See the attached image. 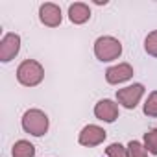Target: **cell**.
Wrapping results in <instances>:
<instances>
[{
    "mask_svg": "<svg viewBox=\"0 0 157 157\" xmlns=\"http://www.w3.org/2000/svg\"><path fill=\"white\" fill-rule=\"evenodd\" d=\"M21 124H22V129L26 133H30L32 137H43V135H46V131L50 128V118L43 109L32 107V109L24 111Z\"/></svg>",
    "mask_w": 157,
    "mask_h": 157,
    "instance_id": "1",
    "label": "cell"
},
{
    "mask_svg": "<svg viewBox=\"0 0 157 157\" xmlns=\"http://www.w3.org/2000/svg\"><path fill=\"white\" fill-rule=\"evenodd\" d=\"M44 80V67L37 59H24L17 67V82L24 87H37Z\"/></svg>",
    "mask_w": 157,
    "mask_h": 157,
    "instance_id": "2",
    "label": "cell"
},
{
    "mask_svg": "<svg viewBox=\"0 0 157 157\" xmlns=\"http://www.w3.org/2000/svg\"><path fill=\"white\" fill-rule=\"evenodd\" d=\"M94 56L102 63L115 61L122 56V43L113 35H102L94 41Z\"/></svg>",
    "mask_w": 157,
    "mask_h": 157,
    "instance_id": "3",
    "label": "cell"
},
{
    "mask_svg": "<svg viewBox=\"0 0 157 157\" xmlns=\"http://www.w3.org/2000/svg\"><path fill=\"white\" fill-rule=\"evenodd\" d=\"M144 85L142 83H133V85H128V87H122L117 91V104L122 105L124 109H135L142 96H144Z\"/></svg>",
    "mask_w": 157,
    "mask_h": 157,
    "instance_id": "4",
    "label": "cell"
},
{
    "mask_svg": "<svg viewBox=\"0 0 157 157\" xmlns=\"http://www.w3.org/2000/svg\"><path fill=\"white\" fill-rule=\"evenodd\" d=\"M107 139V131L102 128V126H96V124H87L82 128L80 135H78V142L85 148H94V146H100L104 140Z\"/></svg>",
    "mask_w": 157,
    "mask_h": 157,
    "instance_id": "5",
    "label": "cell"
},
{
    "mask_svg": "<svg viewBox=\"0 0 157 157\" xmlns=\"http://www.w3.org/2000/svg\"><path fill=\"white\" fill-rule=\"evenodd\" d=\"M19 52H21V35L13 32L4 33V37L0 39V61L10 63L19 56Z\"/></svg>",
    "mask_w": 157,
    "mask_h": 157,
    "instance_id": "6",
    "label": "cell"
},
{
    "mask_svg": "<svg viewBox=\"0 0 157 157\" xmlns=\"http://www.w3.org/2000/svg\"><path fill=\"white\" fill-rule=\"evenodd\" d=\"M133 67L129 63H118V65H113L105 70V82L109 85H120V83H126L133 78Z\"/></svg>",
    "mask_w": 157,
    "mask_h": 157,
    "instance_id": "7",
    "label": "cell"
},
{
    "mask_svg": "<svg viewBox=\"0 0 157 157\" xmlns=\"http://www.w3.org/2000/svg\"><path fill=\"white\" fill-rule=\"evenodd\" d=\"M39 21L41 24L48 26V28H57L63 21V13H61V8L54 2H44L41 4L39 8Z\"/></svg>",
    "mask_w": 157,
    "mask_h": 157,
    "instance_id": "8",
    "label": "cell"
},
{
    "mask_svg": "<svg viewBox=\"0 0 157 157\" xmlns=\"http://www.w3.org/2000/svg\"><path fill=\"white\" fill-rule=\"evenodd\" d=\"M94 117L105 124H113L118 118V104L115 100L104 98L94 105Z\"/></svg>",
    "mask_w": 157,
    "mask_h": 157,
    "instance_id": "9",
    "label": "cell"
},
{
    "mask_svg": "<svg viewBox=\"0 0 157 157\" xmlns=\"http://www.w3.org/2000/svg\"><path fill=\"white\" fill-rule=\"evenodd\" d=\"M68 19L72 24H85L91 19V8L85 2H74L68 6Z\"/></svg>",
    "mask_w": 157,
    "mask_h": 157,
    "instance_id": "10",
    "label": "cell"
},
{
    "mask_svg": "<svg viewBox=\"0 0 157 157\" xmlns=\"http://www.w3.org/2000/svg\"><path fill=\"white\" fill-rule=\"evenodd\" d=\"M11 157H35V146L30 140H17L11 148Z\"/></svg>",
    "mask_w": 157,
    "mask_h": 157,
    "instance_id": "11",
    "label": "cell"
},
{
    "mask_svg": "<svg viewBox=\"0 0 157 157\" xmlns=\"http://www.w3.org/2000/svg\"><path fill=\"white\" fill-rule=\"evenodd\" d=\"M142 113L150 118H157V91H151L142 104Z\"/></svg>",
    "mask_w": 157,
    "mask_h": 157,
    "instance_id": "12",
    "label": "cell"
},
{
    "mask_svg": "<svg viewBox=\"0 0 157 157\" xmlns=\"http://www.w3.org/2000/svg\"><path fill=\"white\" fill-rule=\"evenodd\" d=\"M144 148L148 150V153L157 155V128H151L144 133V140H142Z\"/></svg>",
    "mask_w": 157,
    "mask_h": 157,
    "instance_id": "13",
    "label": "cell"
},
{
    "mask_svg": "<svg viewBox=\"0 0 157 157\" xmlns=\"http://www.w3.org/2000/svg\"><path fill=\"white\" fill-rule=\"evenodd\" d=\"M144 50H146L148 56L157 57V30H153V32H150L146 35V39H144Z\"/></svg>",
    "mask_w": 157,
    "mask_h": 157,
    "instance_id": "14",
    "label": "cell"
},
{
    "mask_svg": "<svg viewBox=\"0 0 157 157\" xmlns=\"http://www.w3.org/2000/svg\"><path fill=\"white\" fill-rule=\"evenodd\" d=\"M128 155H129V157H148V150L144 148L142 142H139V140H129V142H128Z\"/></svg>",
    "mask_w": 157,
    "mask_h": 157,
    "instance_id": "15",
    "label": "cell"
},
{
    "mask_svg": "<svg viewBox=\"0 0 157 157\" xmlns=\"http://www.w3.org/2000/svg\"><path fill=\"white\" fill-rule=\"evenodd\" d=\"M105 157H129L128 155V146L120 142H113L105 148Z\"/></svg>",
    "mask_w": 157,
    "mask_h": 157,
    "instance_id": "16",
    "label": "cell"
}]
</instances>
